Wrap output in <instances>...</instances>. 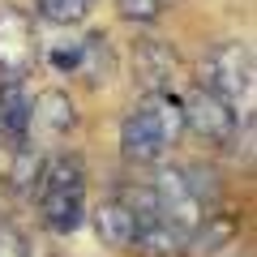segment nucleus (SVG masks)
<instances>
[{"label": "nucleus", "instance_id": "6e6552de", "mask_svg": "<svg viewBox=\"0 0 257 257\" xmlns=\"http://www.w3.org/2000/svg\"><path fill=\"white\" fill-rule=\"evenodd\" d=\"M90 223H94V236L107 248H133V240H138V219H133V210H128V202L120 193H107L94 206Z\"/></svg>", "mask_w": 257, "mask_h": 257}, {"label": "nucleus", "instance_id": "ddd939ff", "mask_svg": "<svg viewBox=\"0 0 257 257\" xmlns=\"http://www.w3.org/2000/svg\"><path fill=\"white\" fill-rule=\"evenodd\" d=\"M39 56H43V60L52 64V69H56L60 77H69V73L77 77V60H82V39H64V43H52L47 52H39Z\"/></svg>", "mask_w": 257, "mask_h": 257}, {"label": "nucleus", "instance_id": "20e7f679", "mask_svg": "<svg viewBox=\"0 0 257 257\" xmlns=\"http://www.w3.org/2000/svg\"><path fill=\"white\" fill-rule=\"evenodd\" d=\"M150 193H155V206H159V214H163V223L176 236H184V244H189L210 210H206V202L193 193L184 167H159L155 180H150Z\"/></svg>", "mask_w": 257, "mask_h": 257}, {"label": "nucleus", "instance_id": "0eeeda50", "mask_svg": "<svg viewBox=\"0 0 257 257\" xmlns=\"http://www.w3.org/2000/svg\"><path fill=\"white\" fill-rule=\"evenodd\" d=\"M128 64H133V82L146 94H176V77H180V56L167 39H133L128 47Z\"/></svg>", "mask_w": 257, "mask_h": 257}, {"label": "nucleus", "instance_id": "f03ea898", "mask_svg": "<svg viewBox=\"0 0 257 257\" xmlns=\"http://www.w3.org/2000/svg\"><path fill=\"white\" fill-rule=\"evenodd\" d=\"M43 227L56 236H73L86 223V167L77 155H56L43 163L35 180Z\"/></svg>", "mask_w": 257, "mask_h": 257}, {"label": "nucleus", "instance_id": "4468645a", "mask_svg": "<svg viewBox=\"0 0 257 257\" xmlns=\"http://www.w3.org/2000/svg\"><path fill=\"white\" fill-rule=\"evenodd\" d=\"M116 9L124 22H138V26H150V22L163 18V0H116Z\"/></svg>", "mask_w": 257, "mask_h": 257}, {"label": "nucleus", "instance_id": "423d86ee", "mask_svg": "<svg viewBox=\"0 0 257 257\" xmlns=\"http://www.w3.org/2000/svg\"><path fill=\"white\" fill-rule=\"evenodd\" d=\"M180 111H184V128H193L206 146H231V142H236L240 116L219 99V94H210L206 86H189V90L180 94Z\"/></svg>", "mask_w": 257, "mask_h": 257}, {"label": "nucleus", "instance_id": "7ed1b4c3", "mask_svg": "<svg viewBox=\"0 0 257 257\" xmlns=\"http://www.w3.org/2000/svg\"><path fill=\"white\" fill-rule=\"evenodd\" d=\"M253 47L244 43V39H223V43H214L210 52H206L202 60V82L210 94H219L223 103H227L236 116H248L253 111Z\"/></svg>", "mask_w": 257, "mask_h": 257}, {"label": "nucleus", "instance_id": "9d476101", "mask_svg": "<svg viewBox=\"0 0 257 257\" xmlns=\"http://www.w3.org/2000/svg\"><path fill=\"white\" fill-rule=\"evenodd\" d=\"M30 99L26 82H5L0 86V133L9 146H30Z\"/></svg>", "mask_w": 257, "mask_h": 257}, {"label": "nucleus", "instance_id": "f257e3e1", "mask_svg": "<svg viewBox=\"0 0 257 257\" xmlns=\"http://www.w3.org/2000/svg\"><path fill=\"white\" fill-rule=\"evenodd\" d=\"M184 138L180 94H142L120 120V150L128 163H163Z\"/></svg>", "mask_w": 257, "mask_h": 257}, {"label": "nucleus", "instance_id": "dca6fc26", "mask_svg": "<svg viewBox=\"0 0 257 257\" xmlns=\"http://www.w3.org/2000/svg\"><path fill=\"white\" fill-rule=\"evenodd\" d=\"M0 150H13V146H9V142H5V133H0Z\"/></svg>", "mask_w": 257, "mask_h": 257}, {"label": "nucleus", "instance_id": "f3484780", "mask_svg": "<svg viewBox=\"0 0 257 257\" xmlns=\"http://www.w3.org/2000/svg\"><path fill=\"white\" fill-rule=\"evenodd\" d=\"M86 5H94V0H86Z\"/></svg>", "mask_w": 257, "mask_h": 257}, {"label": "nucleus", "instance_id": "f8f14e48", "mask_svg": "<svg viewBox=\"0 0 257 257\" xmlns=\"http://www.w3.org/2000/svg\"><path fill=\"white\" fill-rule=\"evenodd\" d=\"M39 18L56 22V26H77V22H86V13H90V5L86 0H35Z\"/></svg>", "mask_w": 257, "mask_h": 257}, {"label": "nucleus", "instance_id": "39448f33", "mask_svg": "<svg viewBox=\"0 0 257 257\" xmlns=\"http://www.w3.org/2000/svg\"><path fill=\"white\" fill-rule=\"evenodd\" d=\"M39 30L35 18L18 5H0V77L5 82H26L39 60Z\"/></svg>", "mask_w": 257, "mask_h": 257}, {"label": "nucleus", "instance_id": "2eb2a0df", "mask_svg": "<svg viewBox=\"0 0 257 257\" xmlns=\"http://www.w3.org/2000/svg\"><path fill=\"white\" fill-rule=\"evenodd\" d=\"M0 257H30V244L13 223H0Z\"/></svg>", "mask_w": 257, "mask_h": 257}, {"label": "nucleus", "instance_id": "1a4fd4ad", "mask_svg": "<svg viewBox=\"0 0 257 257\" xmlns=\"http://www.w3.org/2000/svg\"><path fill=\"white\" fill-rule=\"evenodd\" d=\"M47 128L52 138H64V133H73L77 128V107L73 99L60 90V86H47L30 99V128Z\"/></svg>", "mask_w": 257, "mask_h": 257}, {"label": "nucleus", "instance_id": "9b49d317", "mask_svg": "<svg viewBox=\"0 0 257 257\" xmlns=\"http://www.w3.org/2000/svg\"><path fill=\"white\" fill-rule=\"evenodd\" d=\"M111 73H116L111 39L103 35V30H94V35H86V39H82V60H77V77H86L90 86H103V82H111Z\"/></svg>", "mask_w": 257, "mask_h": 257}]
</instances>
